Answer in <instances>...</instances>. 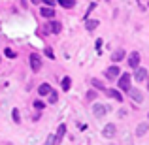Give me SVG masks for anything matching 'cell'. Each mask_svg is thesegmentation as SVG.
<instances>
[{"label": "cell", "mask_w": 149, "mask_h": 145, "mask_svg": "<svg viewBox=\"0 0 149 145\" xmlns=\"http://www.w3.org/2000/svg\"><path fill=\"white\" fill-rule=\"evenodd\" d=\"M11 115H13V121H15V123H19V121H21V119H19V109H13V111H11Z\"/></svg>", "instance_id": "cell-24"}, {"label": "cell", "mask_w": 149, "mask_h": 145, "mask_svg": "<svg viewBox=\"0 0 149 145\" xmlns=\"http://www.w3.org/2000/svg\"><path fill=\"white\" fill-rule=\"evenodd\" d=\"M147 6H149V2H147Z\"/></svg>", "instance_id": "cell-30"}, {"label": "cell", "mask_w": 149, "mask_h": 145, "mask_svg": "<svg viewBox=\"0 0 149 145\" xmlns=\"http://www.w3.org/2000/svg\"><path fill=\"white\" fill-rule=\"evenodd\" d=\"M47 28H49V32L58 34V32H61V28H62V25L58 21H51V23H47Z\"/></svg>", "instance_id": "cell-11"}, {"label": "cell", "mask_w": 149, "mask_h": 145, "mask_svg": "<svg viewBox=\"0 0 149 145\" xmlns=\"http://www.w3.org/2000/svg\"><path fill=\"white\" fill-rule=\"evenodd\" d=\"M106 111H108V109H106V105H102V104H95L93 105V113H95V117H104L106 115Z\"/></svg>", "instance_id": "cell-8"}, {"label": "cell", "mask_w": 149, "mask_h": 145, "mask_svg": "<svg viewBox=\"0 0 149 145\" xmlns=\"http://www.w3.org/2000/svg\"><path fill=\"white\" fill-rule=\"evenodd\" d=\"M85 26H87V30H95L98 26V21L96 19H89V21H85Z\"/></svg>", "instance_id": "cell-15"}, {"label": "cell", "mask_w": 149, "mask_h": 145, "mask_svg": "<svg viewBox=\"0 0 149 145\" xmlns=\"http://www.w3.org/2000/svg\"><path fill=\"white\" fill-rule=\"evenodd\" d=\"M64 132H66V126H64V124H61V126H58V130H57V134H55V138H57V143H58V142L62 139V136H64Z\"/></svg>", "instance_id": "cell-16"}, {"label": "cell", "mask_w": 149, "mask_h": 145, "mask_svg": "<svg viewBox=\"0 0 149 145\" xmlns=\"http://www.w3.org/2000/svg\"><path fill=\"white\" fill-rule=\"evenodd\" d=\"M30 68H32L34 72H40V68H42V58H40V55H38V53H32V55H30Z\"/></svg>", "instance_id": "cell-2"}, {"label": "cell", "mask_w": 149, "mask_h": 145, "mask_svg": "<svg viewBox=\"0 0 149 145\" xmlns=\"http://www.w3.org/2000/svg\"><path fill=\"white\" fill-rule=\"evenodd\" d=\"M119 89L128 92V89H130V74H123L119 77Z\"/></svg>", "instance_id": "cell-3"}, {"label": "cell", "mask_w": 149, "mask_h": 145, "mask_svg": "<svg viewBox=\"0 0 149 145\" xmlns=\"http://www.w3.org/2000/svg\"><path fill=\"white\" fill-rule=\"evenodd\" d=\"M45 55H47V57H49V58H55V53H53V51H51L49 47H47V49H45Z\"/></svg>", "instance_id": "cell-27"}, {"label": "cell", "mask_w": 149, "mask_h": 145, "mask_svg": "<svg viewBox=\"0 0 149 145\" xmlns=\"http://www.w3.org/2000/svg\"><path fill=\"white\" fill-rule=\"evenodd\" d=\"M49 92H51V87L47 83H42L40 87H38V94H40V96H47Z\"/></svg>", "instance_id": "cell-12"}, {"label": "cell", "mask_w": 149, "mask_h": 145, "mask_svg": "<svg viewBox=\"0 0 149 145\" xmlns=\"http://www.w3.org/2000/svg\"><path fill=\"white\" fill-rule=\"evenodd\" d=\"M147 91H149V81H147Z\"/></svg>", "instance_id": "cell-29"}, {"label": "cell", "mask_w": 149, "mask_h": 145, "mask_svg": "<svg viewBox=\"0 0 149 145\" xmlns=\"http://www.w3.org/2000/svg\"><path fill=\"white\" fill-rule=\"evenodd\" d=\"M117 134V126L113 123H109V124H106L104 128H102V138H113V136Z\"/></svg>", "instance_id": "cell-1"}, {"label": "cell", "mask_w": 149, "mask_h": 145, "mask_svg": "<svg viewBox=\"0 0 149 145\" xmlns=\"http://www.w3.org/2000/svg\"><path fill=\"white\" fill-rule=\"evenodd\" d=\"M106 94H108L109 98H113V100H117V102H123V94H121L117 89H108V91H106Z\"/></svg>", "instance_id": "cell-10"}, {"label": "cell", "mask_w": 149, "mask_h": 145, "mask_svg": "<svg viewBox=\"0 0 149 145\" xmlns=\"http://www.w3.org/2000/svg\"><path fill=\"white\" fill-rule=\"evenodd\" d=\"M121 76V70H119V66H109L108 70H106V77H108V79H117V77Z\"/></svg>", "instance_id": "cell-4"}, {"label": "cell", "mask_w": 149, "mask_h": 145, "mask_svg": "<svg viewBox=\"0 0 149 145\" xmlns=\"http://www.w3.org/2000/svg\"><path fill=\"white\" fill-rule=\"evenodd\" d=\"M134 79L136 81H140V83H142V81H146L147 79V68H136V74H134Z\"/></svg>", "instance_id": "cell-7"}, {"label": "cell", "mask_w": 149, "mask_h": 145, "mask_svg": "<svg viewBox=\"0 0 149 145\" xmlns=\"http://www.w3.org/2000/svg\"><path fill=\"white\" fill-rule=\"evenodd\" d=\"M58 4H61L62 8H66V10H70V8H74L76 6V2H74V0H57Z\"/></svg>", "instance_id": "cell-14"}, {"label": "cell", "mask_w": 149, "mask_h": 145, "mask_svg": "<svg viewBox=\"0 0 149 145\" xmlns=\"http://www.w3.org/2000/svg\"><path fill=\"white\" fill-rule=\"evenodd\" d=\"M146 132H147V124H146V123H142V124L138 126V130H136V134H138V136H143Z\"/></svg>", "instance_id": "cell-18"}, {"label": "cell", "mask_w": 149, "mask_h": 145, "mask_svg": "<svg viewBox=\"0 0 149 145\" xmlns=\"http://www.w3.org/2000/svg\"><path fill=\"white\" fill-rule=\"evenodd\" d=\"M4 53H6L8 58H15V57H17V53H15V51H11V49H6Z\"/></svg>", "instance_id": "cell-22"}, {"label": "cell", "mask_w": 149, "mask_h": 145, "mask_svg": "<svg viewBox=\"0 0 149 145\" xmlns=\"http://www.w3.org/2000/svg\"><path fill=\"white\" fill-rule=\"evenodd\" d=\"M91 83H93V87H95V89H100V91H106V89H104V83H102V81H98V79H93Z\"/></svg>", "instance_id": "cell-19"}, {"label": "cell", "mask_w": 149, "mask_h": 145, "mask_svg": "<svg viewBox=\"0 0 149 145\" xmlns=\"http://www.w3.org/2000/svg\"><path fill=\"white\" fill-rule=\"evenodd\" d=\"M128 96H130L132 100L136 102V104H142V102H143V94L138 91V89H132V87H130V89H128Z\"/></svg>", "instance_id": "cell-5"}, {"label": "cell", "mask_w": 149, "mask_h": 145, "mask_svg": "<svg viewBox=\"0 0 149 145\" xmlns=\"http://www.w3.org/2000/svg\"><path fill=\"white\" fill-rule=\"evenodd\" d=\"M34 108H36L38 111H40V109H44L45 105H44V102H42V100H36V102H34Z\"/></svg>", "instance_id": "cell-23"}, {"label": "cell", "mask_w": 149, "mask_h": 145, "mask_svg": "<svg viewBox=\"0 0 149 145\" xmlns=\"http://www.w3.org/2000/svg\"><path fill=\"white\" fill-rule=\"evenodd\" d=\"M40 15H42V17H45V19H53L55 17V10H53V8H49V6L40 8Z\"/></svg>", "instance_id": "cell-9"}, {"label": "cell", "mask_w": 149, "mask_h": 145, "mask_svg": "<svg viewBox=\"0 0 149 145\" xmlns=\"http://www.w3.org/2000/svg\"><path fill=\"white\" fill-rule=\"evenodd\" d=\"M42 2L45 4V6H49V8H53L55 4H57V0H42Z\"/></svg>", "instance_id": "cell-25"}, {"label": "cell", "mask_w": 149, "mask_h": 145, "mask_svg": "<svg viewBox=\"0 0 149 145\" xmlns=\"http://www.w3.org/2000/svg\"><path fill=\"white\" fill-rule=\"evenodd\" d=\"M95 98H96V92L95 91H89L87 92V100H95Z\"/></svg>", "instance_id": "cell-26"}, {"label": "cell", "mask_w": 149, "mask_h": 145, "mask_svg": "<svg viewBox=\"0 0 149 145\" xmlns=\"http://www.w3.org/2000/svg\"><path fill=\"white\" fill-rule=\"evenodd\" d=\"M70 87H72V79H70V77H64V79H62V91H70Z\"/></svg>", "instance_id": "cell-17"}, {"label": "cell", "mask_w": 149, "mask_h": 145, "mask_svg": "<svg viewBox=\"0 0 149 145\" xmlns=\"http://www.w3.org/2000/svg\"><path fill=\"white\" fill-rule=\"evenodd\" d=\"M47 96H49V102H51V104H55V102L58 100V96H57V92H55V91H51Z\"/></svg>", "instance_id": "cell-21"}, {"label": "cell", "mask_w": 149, "mask_h": 145, "mask_svg": "<svg viewBox=\"0 0 149 145\" xmlns=\"http://www.w3.org/2000/svg\"><path fill=\"white\" fill-rule=\"evenodd\" d=\"M123 57H125V51L123 49H117L115 53L111 55V60L113 62H119V60H123Z\"/></svg>", "instance_id": "cell-13"}, {"label": "cell", "mask_w": 149, "mask_h": 145, "mask_svg": "<svg viewBox=\"0 0 149 145\" xmlns=\"http://www.w3.org/2000/svg\"><path fill=\"white\" fill-rule=\"evenodd\" d=\"M30 2H32V4H38V2H40V0H30Z\"/></svg>", "instance_id": "cell-28"}, {"label": "cell", "mask_w": 149, "mask_h": 145, "mask_svg": "<svg viewBox=\"0 0 149 145\" xmlns=\"http://www.w3.org/2000/svg\"><path fill=\"white\" fill-rule=\"evenodd\" d=\"M55 143H57V138H55V134H51V136H47L44 145H55Z\"/></svg>", "instance_id": "cell-20"}, {"label": "cell", "mask_w": 149, "mask_h": 145, "mask_svg": "<svg viewBox=\"0 0 149 145\" xmlns=\"http://www.w3.org/2000/svg\"><path fill=\"white\" fill-rule=\"evenodd\" d=\"M128 66H130V68H138V66H140V53H136V51H134V53H130V55H128Z\"/></svg>", "instance_id": "cell-6"}]
</instances>
